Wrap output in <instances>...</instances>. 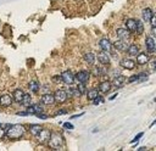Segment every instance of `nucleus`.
I'll return each instance as SVG.
<instances>
[{
  "mask_svg": "<svg viewBox=\"0 0 156 151\" xmlns=\"http://www.w3.org/2000/svg\"><path fill=\"white\" fill-rule=\"evenodd\" d=\"M5 129H6V136L11 140L20 139L21 136H23L26 132V128L22 124H6Z\"/></svg>",
  "mask_w": 156,
  "mask_h": 151,
  "instance_id": "1",
  "label": "nucleus"
},
{
  "mask_svg": "<svg viewBox=\"0 0 156 151\" xmlns=\"http://www.w3.org/2000/svg\"><path fill=\"white\" fill-rule=\"evenodd\" d=\"M48 145L52 150H58L63 145V136L60 133H51L50 138L48 140Z\"/></svg>",
  "mask_w": 156,
  "mask_h": 151,
  "instance_id": "2",
  "label": "nucleus"
},
{
  "mask_svg": "<svg viewBox=\"0 0 156 151\" xmlns=\"http://www.w3.org/2000/svg\"><path fill=\"white\" fill-rule=\"evenodd\" d=\"M89 78H90V72L89 71H79L77 74H74V80H77L78 83H84L87 84L89 82Z\"/></svg>",
  "mask_w": 156,
  "mask_h": 151,
  "instance_id": "3",
  "label": "nucleus"
},
{
  "mask_svg": "<svg viewBox=\"0 0 156 151\" xmlns=\"http://www.w3.org/2000/svg\"><path fill=\"white\" fill-rule=\"evenodd\" d=\"M60 77H61V82H63L67 85H71L74 82V74L72 73V71H63Z\"/></svg>",
  "mask_w": 156,
  "mask_h": 151,
  "instance_id": "4",
  "label": "nucleus"
},
{
  "mask_svg": "<svg viewBox=\"0 0 156 151\" xmlns=\"http://www.w3.org/2000/svg\"><path fill=\"white\" fill-rule=\"evenodd\" d=\"M67 97H68V96H67V94H66V90H63V89H57V90H55V93H54L55 102L63 104V102H66Z\"/></svg>",
  "mask_w": 156,
  "mask_h": 151,
  "instance_id": "5",
  "label": "nucleus"
},
{
  "mask_svg": "<svg viewBox=\"0 0 156 151\" xmlns=\"http://www.w3.org/2000/svg\"><path fill=\"white\" fill-rule=\"evenodd\" d=\"M145 47L147 50V52L150 54H154L156 51V41H155V38L154 37H146L145 39Z\"/></svg>",
  "mask_w": 156,
  "mask_h": 151,
  "instance_id": "6",
  "label": "nucleus"
},
{
  "mask_svg": "<svg viewBox=\"0 0 156 151\" xmlns=\"http://www.w3.org/2000/svg\"><path fill=\"white\" fill-rule=\"evenodd\" d=\"M99 46L101 47L102 51H105V52H107V54H110L111 50H112V44H111L110 39H107V38L100 39V40H99Z\"/></svg>",
  "mask_w": 156,
  "mask_h": 151,
  "instance_id": "7",
  "label": "nucleus"
},
{
  "mask_svg": "<svg viewBox=\"0 0 156 151\" xmlns=\"http://www.w3.org/2000/svg\"><path fill=\"white\" fill-rule=\"evenodd\" d=\"M119 65H121V67L124 68V69H134V68H135V61L132 60V58H128V57L122 58V60L119 61Z\"/></svg>",
  "mask_w": 156,
  "mask_h": 151,
  "instance_id": "8",
  "label": "nucleus"
},
{
  "mask_svg": "<svg viewBox=\"0 0 156 151\" xmlns=\"http://www.w3.org/2000/svg\"><path fill=\"white\" fill-rule=\"evenodd\" d=\"M50 134H51V132H50L49 129L41 128V130L39 132V134L37 135V136H38V140H39V142H40V144H44V142H46V141L49 140V138H50Z\"/></svg>",
  "mask_w": 156,
  "mask_h": 151,
  "instance_id": "9",
  "label": "nucleus"
},
{
  "mask_svg": "<svg viewBox=\"0 0 156 151\" xmlns=\"http://www.w3.org/2000/svg\"><path fill=\"white\" fill-rule=\"evenodd\" d=\"M116 35H117V38H118L119 40H123V41L129 40V38H130V33H129L126 28H118V29L116 30Z\"/></svg>",
  "mask_w": 156,
  "mask_h": 151,
  "instance_id": "10",
  "label": "nucleus"
},
{
  "mask_svg": "<svg viewBox=\"0 0 156 151\" xmlns=\"http://www.w3.org/2000/svg\"><path fill=\"white\" fill-rule=\"evenodd\" d=\"M40 102H41L43 105H48V106H50V105L55 104L54 95H52V94H50V93H45V94H43V95H41V97H40Z\"/></svg>",
  "mask_w": 156,
  "mask_h": 151,
  "instance_id": "11",
  "label": "nucleus"
},
{
  "mask_svg": "<svg viewBox=\"0 0 156 151\" xmlns=\"http://www.w3.org/2000/svg\"><path fill=\"white\" fill-rule=\"evenodd\" d=\"M113 47H115V50L116 51H118V52H126L127 51V47H128V44L126 43V41H123V40H117V41H115L113 43V45H112Z\"/></svg>",
  "mask_w": 156,
  "mask_h": 151,
  "instance_id": "12",
  "label": "nucleus"
},
{
  "mask_svg": "<svg viewBox=\"0 0 156 151\" xmlns=\"http://www.w3.org/2000/svg\"><path fill=\"white\" fill-rule=\"evenodd\" d=\"M12 102H13V99H12L11 95L4 94V95L0 96V105H1L2 107H9V106L12 105Z\"/></svg>",
  "mask_w": 156,
  "mask_h": 151,
  "instance_id": "13",
  "label": "nucleus"
},
{
  "mask_svg": "<svg viewBox=\"0 0 156 151\" xmlns=\"http://www.w3.org/2000/svg\"><path fill=\"white\" fill-rule=\"evenodd\" d=\"M127 80H126V77H123V76H116L113 79H112V82H111V85H113L115 88H121V86H123L124 85V83H126Z\"/></svg>",
  "mask_w": 156,
  "mask_h": 151,
  "instance_id": "14",
  "label": "nucleus"
},
{
  "mask_svg": "<svg viewBox=\"0 0 156 151\" xmlns=\"http://www.w3.org/2000/svg\"><path fill=\"white\" fill-rule=\"evenodd\" d=\"M135 61H136L138 65H140V66L146 65V63L149 62V55H147L146 52H144V51L138 52V55H136V60H135Z\"/></svg>",
  "mask_w": 156,
  "mask_h": 151,
  "instance_id": "15",
  "label": "nucleus"
},
{
  "mask_svg": "<svg viewBox=\"0 0 156 151\" xmlns=\"http://www.w3.org/2000/svg\"><path fill=\"white\" fill-rule=\"evenodd\" d=\"M98 60H99V62H100L101 65H108L110 61H111L108 54L105 52V51H101V52L98 54Z\"/></svg>",
  "mask_w": 156,
  "mask_h": 151,
  "instance_id": "16",
  "label": "nucleus"
},
{
  "mask_svg": "<svg viewBox=\"0 0 156 151\" xmlns=\"http://www.w3.org/2000/svg\"><path fill=\"white\" fill-rule=\"evenodd\" d=\"M111 82H108V80H104V82H101L100 84H99V91L100 93H102V94H105V93H108L110 91V89H111Z\"/></svg>",
  "mask_w": 156,
  "mask_h": 151,
  "instance_id": "17",
  "label": "nucleus"
},
{
  "mask_svg": "<svg viewBox=\"0 0 156 151\" xmlns=\"http://www.w3.org/2000/svg\"><path fill=\"white\" fill-rule=\"evenodd\" d=\"M83 58H84V61H85L89 66H93V65L95 63V61H96L95 55H94L93 52H90V51L85 52V54H84V56H83Z\"/></svg>",
  "mask_w": 156,
  "mask_h": 151,
  "instance_id": "18",
  "label": "nucleus"
},
{
  "mask_svg": "<svg viewBox=\"0 0 156 151\" xmlns=\"http://www.w3.org/2000/svg\"><path fill=\"white\" fill-rule=\"evenodd\" d=\"M23 90L21 89V88H17V89H15L13 90V93H12V99H13V101H16V102H21L22 101V97H23Z\"/></svg>",
  "mask_w": 156,
  "mask_h": 151,
  "instance_id": "19",
  "label": "nucleus"
},
{
  "mask_svg": "<svg viewBox=\"0 0 156 151\" xmlns=\"http://www.w3.org/2000/svg\"><path fill=\"white\" fill-rule=\"evenodd\" d=\"M141 16H143V19H144V22H150L151 17L154 16V12H152V10H151V9L146 7V9H144V10H143V12H141Z\"/></svg>",
  "mask_w": 156,
  "mask_h": 151,
  "instance_id": "20",
  "label": "nucleus"
},
{
  "mask_svg": "<svg viewBox=\"0 0 156 151\" xmlns=\"http://www.w3.org/2000/svg\"><path fill=\"white\" fill-rule=\"evenodd\" d=\"M126 29L129 33H135V19L134 18H128L126 21Z\"/></svg>",
  "mask_w": 156,
  "mask_h": 151,
  "instance_id": "21",
  "label": "nucleus"
},
{
  "mask_svg": "<svg viewBox=\"0 0 156 151\" xmlns=\"http://www.w3.org/2000/svg\"><path fill=\"white\" fill-rule=\"evenodd\" d=\"M126 52H128L129 56H136L138 52H139V46L135 45V44H132V45H129L127 47V51Z\"/></svg>",
  "mask_w": 156,
  "mask_h": 151,
  "instance_id": "22",
  "label": "nucleus"
},
{
  "mask_svg": "<svg viewBox=\"0 0 156 151\" xmlns=\"http://www.w3.org/2000/svg\"><path fill=\"white\" fill-rule=\"evenodd\" d=\"M21 105H23L24 107H28L32 105V96L29 94H23V97H22V101L20 102Z\"/></svg>",
  "mask_w": 156,
  "mask_h": 151,
  "instance_id": "23",
  "label": "nucleus"
},
{
  "mask_svg": "<svg viewBox=\"0 0 156 151\" xmlns=\"http://www.w3.org/2000/svg\"><path fill=\"white\" fill-rule=\"evenodd\" d=\"M28 86H29V90H30V91L38 93V91H39V88H40V84H39L38 80H30L29 84H28Z\"/></svg>",
  "mask_w": 156,
  "mask_h": 151,
  "instance_id": "24",
  "label": "nucleus"
},
{
  "mask_svg": "<svg viewBox=\"0 0 156 151\" xmlns=\"http://www.w3.org/2000/svg\"><path fill=\"white\" fill-rule=\"evenodd\" d=\"M40 130H41V127L39 124H30L29 125V132H30V134L33 136H37Z\"/></svg>",
  "mask_w": 156,
  "mask_h": 151,
  "instance_id": "25",
  "label": "nucleus"
},
{
  "mask_svg": "<svg viewBox=\"0 0 156 151\" xmlns=\"http://www.w3.org/2000/svg\"><path fill=\"white\" fill-rule=\"evenodd\" d=\"M135 33L136 34L144 33V23L140 19H135Z\"/></svg>",
  "mask_w": 156,
  "mask_h": 151,
  "instance_id": "26",
  "label": "nucleus"
},
{
  "mask_svg": "<svg viewBox=\"0 0 156 151\" xmlns=\"http://www.w3.org/2000/svg\"><path fill=\"white\" fill-rule=\"evenodd\" d=\"M98 95H99V90L98 89H90L89 91H87V97L90 101H93Z\"/></svg>",
  "mask_w": 156,
  "mask_h": 151,
  "instance_id": "27",
  "label": "nucleus"
},
{
  "mask_svg": "<svg viewBox=\"0 0 156 151\" xmlns=\"http://www.w3.org/2000/svg\"><path fill=\"white\" fill-rule=\"evenodd\" d=\"M66 94H67V96H80V94H79V91L77 90V88H72V86H69V89H67V91H66Z\"/></svg>",
  "mask_w": 156,
  "mask_h": 151,
  "instance_id": "28",
  "label": "nucleus"
},
{
  "mask_svg": "<svg viewBox=\"0 0 156 151\" xmlns=\"http://www.w3.org/2000/svg\"><path fill=\"white\" fill-rule=\"evenodd\" d=\"M147 79H149V74L146 72L138 73V82H146Z\"/></svg>",
  "mask_w": 156,
  "mask_h": 151,
  "instance_id": "29",
  "label": "nucleus"
},
{
  "mask_svg": "<svg viewBox=\"0 0 156 151\" xmlns=\"http://www.w3.org/2000/svg\"><path fill=\"white\" fill-rule=\"evenodd\" d=\"M77 90L79 91V94H80V95H83L84 93H87V88H85V84H84V83H78Z\"/></svg>",
  "mask_w": 156,
  "mask_h": 151,
  "instance_id": "30",
  "label": "nucleus"
},
{
  "mask_svg": "<svg viewBox=\"0 0 156 151\" xmlns=\"http://www.w3.org/2000/svg\"><path fill=\"white\" fill-rule=\"evenodd\" d=\"M102 102H105V99L102 97V96H100V95H98L94 100H93V104L94 105H98V104H102Z\"/></svg>",
  "mask_w": 156,
  "mask_h": 151,
  "instance_id": "31",
  "label": "nucleus"
},
{
  "mask_svg": "<svg viewBox=\"0 0 156 151\" xmlns=\"http://www.w3.org/2000/svg\"><path fill=\"white\" fill-rule=\"evenodd\" d=\"M33 108H34V112H35V113H40V112H43V111H44L43 106H41V105H39V104L33 105Z\"/></svg>",
  "mask_w": 156,
  "mask_h": 151,
  "instance_id": "32",
  "label": "nucleus"
},
{
  "mask_svg": "<svg viewBox=\"0 0 156 151\" xmlns=\"http://www.w3.org/2000/svg\"><path fill=\"white\" fill-rule=\"evenodd\" d=\"M149 62H150V67H151V71H155V69H156V60H155V57H152V58H149Z\"/></svg>",
  "mask_w": 156,
  "mask_h": 151,
  "instance_id": "33",
  "label": "nucleus"
},
{
  "mask_svg": "<svg viewBox=\"0 0 156 151\" xmlns=\"http://www.w3.org/2000/svg\"><path fill=\"white\" fill-rule=\"evenodd\" d=\"M94 71H95V72H94V73H95V76H101V74H104V73H105V72H102L104 69H101L99 66H96V67L94 68Z\"/></svg>",
  "mask_w": 156,
  "mask_h": 151,
  "instance_id": "34",
  "label": "nucleus"
},
{
  "mask_svg": "<svg viewBox=\"0 0 156 151\" xmlns=\"http://www.w3.org/2000/svg\"><path fill=\"white\" fill-rule=\"evenodd\" d=\"M4 136H6V129H5V127L0 125V139H2Z\"/></svg>",
  "mask_w": 156,
  "mask_h": 151,
  "instance_id": "35",
  "label": "nucleus"
},
{
  "mask_svg": "<svg viewBox=\"0 0 156 151\" xmlns=\"http://www.w3.org/2000/svg\"><path fill=\"white\" fill-rule=\"evenodd\" d=\"M138 80V74H134V76H132V77H129L128 78V83H134V82H136Z\"/></svg>",
  "mask_w": 156,
  "mask_h": 151,
  "instance_id": "36",
  "label": "nucleus"
},
{
  "mask_svg": "<svg viewBox=\"0 0 156 151\" xmlns=\"http://www.w3.org/2000/svg\"><path fill=\"white\" fill-rule=\"evenodd\" d=\"M27 112H28V114H32V116H33V114H35V112H34V108H33V106H32V105L27 107Z\"/></svg>",
  "mask_w": 156,
  "mask_h": 151,
  "instance_id": "37",
  "label": "nucleus"
},
{
  "mask_svg": "<svg viewBox=\"0 0 156 151\" xmlns=\"http://www.w3.org/2000/svg\"><path fill=\"white\" fill-rule=\"evenodd\" d=\"M35 116H37L38 118H41V119H46V118H48V116L44 114L43 112H40V113H35Z\"/></svg>",
  "mask_w": 156,
  "mask_h": 151,
  "instance_id": "38",
  "label": "nucleus"
},
{
  "mask_svg": "<svg viewBox=\"0 0 156 151\" xmlns=\"http://www.w3.org/2000/svg\"><path fill=\"white\" fill-rule=\"evenodd\" d=\"M66 113H67V110H66V108H61V110H58V111L56 112L57 116H60V114H66Z\"/></svg>",
  "mask_w": 156,
  "mask_h": 151,
  "instance_id": "39",
  "label": "nucleus"
},
{
  "mask_svg": "<svg viewBox=\"0 0 156 151\" xmlns=\"http://www.w3.org/2000/svg\"><path fill=\"white\" fill-rule=\"evenodd\" d=\"M52 82H54V83H58V82H61V77H60V76H55V77H52Z\"/></svg>",
  "mask_w": 156,
  "mask_h": 151,
  "instance_id": "40",
  "label": "nucleus"
},
{
  "mask_svg": "<svg viewBox=\"0 0 156 151\" xmlns=\"http://www.w3.org/2000/svg\"><path fill=\"white\" fill-rule=\"evenodd\" d=\"M63 127L67 128V129H73V128H74L73 124H71V123H68V122H67V123H63Z\"/></svg>",
  "mask_w": 156,
  "mask_h": 151,
  "instance_id": "41",
  "label": "nucleus"
},
{
  "mask_svg": "<svg viewBox=\"0 0 156 151\" xmlns=\"http://www.w3.org/2000/svg\"><path fill=\"white\" fill-rule=\"evenodd\" d=\"M141 136H143V133H139V134H138V135H136V136H135V138H134V139H133L130 142H135V141H138V140H139Z\"/></svg>",
  "mask_w": 156,
  "mask_h": 151,
  "instance_id": "42",
  "label": "nucleus"
},
{
  "mask_svg": "<svg viewBox=\"0 0 156 151\" xmlns=\"http://www.w3.org/2000/svg\"><path fill=\"white\" fill-rule=\"evenodd\" d=\"M16 114H17V116H29L27 111H20V112H17Z\"/></svg>",
  "mask_w": 156,
  "mask_h": 151,
  "instance_id": "43",
  "label": "nucleus"
},
{
  "mask_svg": "<svg viewBox=\"0 0 156 151\" xmlns=\"http://www.w3.org/2000/svg\"><path fill=\"white\" fill-rule=\"evenodd\" d=\"M80 116H83V113H79V114H74V116H72L71 118H78V117H80Z\"/></svg>",
  "mask_w": 156,
  "mask_h": 151,
  "instance_id": "44",
  "label": "nucleus"
},
{
  "mask_svg": "<svg viewBox=\"0 0 156 151\" xmlns=\"http://www.w3.org/2000/svg\"><path fill=\"white\" fill-rule=\"evenodd\" d=\"M138 150H139V151H144V150H146V147H145V146H141V147H139Z\"/></svg>",
  "mask_w": 156,
  "mask_h": 151,
  "instance_id": "45",
  "label": "nucleus"
},
{
  "mask_svg": "<svg viewBox=\"0 0 156 151\" xmlns=\"http://www.w3.org/2000/svg\"><path fill=\"white\" fill-rule=\"evenodd\" d=\"M116 96H117V94H115V95H112V96H111V97H110V99H108V100H113V99H115V97H116Z\"/></svg>",
  "mask_w": 156,
  "mask_h": 151,
  "instance_id": "46",
  "label": "nucleus"
}]
</instances>
